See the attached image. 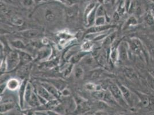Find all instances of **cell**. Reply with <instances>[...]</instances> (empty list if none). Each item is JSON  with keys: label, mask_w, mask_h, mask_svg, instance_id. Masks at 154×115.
<instances>
[{"label": "cell", "mask_w": 154, "mask_h": 115, "mask_svg": "<svg viewBox=\"0 0 154 115\" xmlns=\"http://www.w3.org/2000/svg\"><path fill=\"white\" fill-rule=\"evenodd\" d=\"M43 19L48 23L55 22L59 18L61 11L59 7L55 5L47 4L41 9Z\"/></svg>", "instance_id": "1"}, {"label": "cell", "mask_w": 154, "mask_h": 115, "mask_svg": "<svg viewBox=\"0 0 154 115\" xmlns=\"http://www.w3.org/2000/svg\"><path fill=\"white\" fill-rule=\"evenodd\" d=\"M108 89L109 90V92L119 105L124 107H129L123 97L122 92L118 84L110 81Z\"/></svg>", "instance_id": "2"}, {"label": "cell", "mask_w": 154, "mask_h": 115, "mask_svg": "<svg viewBox=\"0 0 154 115\" xmlns=\"http://www.w3.org/2000/svg\"><path fill=\"white\" fill-rule=\"evenodd\" d=\"M5 61L7 64V71L9 72L14 70L21 62L19 51L10 52L5 58Z\"/></svg>", "instance_id": "3"}, {"label": "cell", "mask_w": 154, "mask_h": 115, "mask_svg": "<svg viewBox=\"0 0 154 115\" xmlns=\"http://www.w3.org/2000/svg\"><path fill=\"white\" fill-rule=\"evenodd\" d=\"M127 42L128 43L129 50L135 55H139L144 51L143 45L139 39L132 38L129 39V40Z\"/></svg>", "instance_id": "4"}, {"label": "cell", "mask_w": 154, "mask_h": 115, "mask_svg": "<svg viewBox=\"0 0 154 115\" xmlns=\"http://www.w3.org/2000/svg\"><path fill=\"white\" fill-rule=\"evenodd\" d=\"M136 95L139 100V104L143 108H148L154 105V98L147 94L140 92H136Z\"/></svg>", "instance_id": "5"}, {"label": "cell", "mask_w": 154, "mask_h": 115, "mask_svg": "<svg viewBox=\"0 0 154 115\" xmlns=\"http://www.w3.org/2000/svg\"><path fill=\"white\" fill-rule=\"evenodd\" d=\"M129 50V48L128 42L125 41H121L118 45L119 61L125 62L128 60Z\"/></svg>", "instance_id": "6"}, {"label": "cell", "mask_w": 154, "mask_h": 115, "mask_svg": "<svg viewBox=\"0 0 154 115\" xmlns=\"http://www.w3.org/2000/svg\"><path fill=\"white\" fill-rule=\"evenodd\" d=\"M118 85L119 86V87L121 89L123 97H124L125 101L127 103L129 107L132 105L133 102H134V99H133L132 93H131L130 90L127 87L125 86L122 84L118 83Z\"/></svg>", "instance_id": "7"}, {"label": "cell", "mask_w": 154, "mask_h": 115, "mask_svg": "<svg viewBox=\"0 0 154 115\" xmlns=\"http://www.w3.org/2000/svg\"><path fill=\"white\" fill-rule=\"evenodd\" d=\"M28 82L27 79H24L21 83L19 89V105L20 108H24L25 102V94H26V85Z\"/></svg>", "instance_id": "8"}, {"label": "cell", "mask_w": 154, "mask_h": 115, "mask_svg": "<svg viewBox=\"0 0 154 115\" xmlns=\"http://www.w3.org/2000/svg\"><path fill=\"white\" fill-rule=\"evenodd\" d=\"M35 90L36 91V93L38 95V96L44 98L48 102L56 98L55 97L52 96L51 94L42 85H38Z\"/></svg>", "instance_id": "9"}, {"label": "cell", "mask_w": 154, "mask_h": 115, "mask_svg": "<svg viewBox=\"0 0 154 115\" xmlns=\"http://www.w3.org/2000/svg\"><path fill=\"white\" fill-rule=\"evenodd\" d=\"M57 36L59 39V44L60 45H64L69 41L74 39V36L72 34L66 31L58 32Z\"/></svg>", "instance_id": "10"}, {"label": "cell", "mask_w": 154, "mask_h": 115, "mask_svg": "<svg viewBox=\"0 0 154 115\" xmlns=\"http://www.w3.org/2000/svg\"><path fill=\"white\" fill-rule=\"evenodd\" d=\"M76 6L72 7H67V8L65 9V16L66 17V20L69 21L75 19L78 16V9Z\"/></svg>", "instance_id": "11"}, {"label": "cell", "mask_w": 154, "mask_h": 115, "mask_svg": "<svg viewBox=\"0 0 154 115\" xmlns=\"http://www.w3.org/2000/svg\"><path fill=\"white\" fill-rule=\"evenodd\" d=\"M80 62H82L84 66L89 67H95L97 64H98L95 57L92 54H88L86 55H85Z\"/></svg>", "instance_id": "12"}, {"label": "cell", "mask_w": 154, "mask_h": 115, "mask_svg": "<svg viewBox=\"0 0 154 115\" xmlns=\"http://www.w3.org/2000/svg\"><path fill=\"white\" fill-rule=\"evenodd\" d=\"M113 26L109 24H105L103 26H93L89 27L88 30L86 34L88 33H97V32H103L106 31L110 30L112 29Z\"/></svg>", "instance_id": "13"}, {"label": "cell", "mask_w": 154, "mask_h": 115, "mask_svg": "<svg viewBox=\"0 0 154 115\" xmlns=\"http://www.w3.org/2000/svg\"><path fill=\"white\" fill-rule=\"evenodd\" d=\"M41 85L43 86L47 90L52 96L55 97L56 98H58L61 95V92L58 90L55 86L48 82H41Z\"/></svg>", "instance_id": "14"}, {"label": "cell", "mask_w": 154, "mask_h": 115, "mask_svg": "<svg viewBox=\"0 0 154 115\" xmlns=\"http://www.w3.org/2000/svg\"><path fill=\"white\" fill-rule=\"evenodd\" d=\"M21 35L24 38L32 39L40 36V33L37 30H26L20 32Z\"/></svg>", "instance_id": "15"}, {"label": "cell", "mask_w": 154, "mask_h": 115, "mask_svg": "<svg viewBox=\"0 0 154 115\" xmlns=\"http://www.w3.org/2000/svg\"><path fill=\"white\" fill-rule=\"evenodd\" d=\"M137 24H138V21L136 17L134 15H132L126 20V21H125L124 24L122 26V30H128L129 28H131L133 26H137Z\"/></svg>", "instance_id": "16"}, {"label": "cell", "mask_w": 154, "mask_h": 115, "mask_svg": "<svg viewBox=\"0 0 154 115\" xmlns=\"http://www.w3.org/2000/svg\"><path fill=\"white\" fill-rule=\"evenodd\" d=\"M88 54H89V52L83 51H79L77 53H75L72 57H71L70 58V62L72 64H77L78 63L80 62L84 57L86 55Z\"/></svg>", "instance_id": "17"}, {"label": "cell", "mask_w": 154, "mask_h": 115, "mask_svg": "<svg viewBox=\"0 0 154 115\" xmlns=\"http://www.w3.org/2000/svg\"><path fill=\"white\" fill-rule=\"evenodd\" d=\"M21 83L19 79L16 78H11L7 81V88L11 91L19 90Z\"/></svg>", "instance_id": "18"}, {"label": "cell", "mask_w": 154, "mask_h": 115, "mask_svg": "<svg viewBox=\"0 0 154 115\" xmlns=\"http://www.w3.org/2000/svg\"><path fill=\"white\" fill-rule=\"evenodd\" d=\"M27 103L31 107H34V108L38 107H39L42 105L41 102L38 99V96L35 91L33 92V93H32L31 96L30 97V98H29Z\"/></svg>", "instance_id": "19"}, {"label": "cell", "mask_w": 154, "mask_h": 115, "mask_svg": "<svg viewBox=\"0 0 154 115\" xmlns=\"http://www.w3.org/2000/svg\"><path fill=\"white\" fill-rule=\"evenodd\" d=\"M123 72L125 77L128 78L129 80L135 81L137 79V75L132 67H125L123 69Z\"/></svg>", "instance_id": "20"}, {"label": "cell", "mask_w": 154, "mask_h": 115, "mask_svg": "<svg viewBox=\"0 0 154 115\" xmlns=\"http://www.w3.org/2000/svg\"><path fill=\"white\" fill-rule=\"evenodd\" d=\"M20 57L21 62L23 64H26L30 62H31L33 59L32 56L28 52H26L25 50H19Z\"/></svg>", "instance_id": "21"}, {"label": "cell", "mask_w": 154, "mask_h": 115, "mask_svg": "<svg viewBox=\"0 0 154 115\" xmlns=\"http://www.w3.org/2000/svg\"><path fill=\"white\" fill-rule=\"evenodd\" d=\"M98 4H97L96 7L91 12V13L88 15L87 19L86 20V24L88 27H90L91 26H93L94 25L95 23V20L97 17L96 11L97 6Z\"/></svg>", "instance_id": "22"}, {"label": "cell", "mask_w": 154, "mask_h": 115, "mask_svg": "<svg viewBox=\"0 0 154 115\" xmlns=\"http://www.w3.org/2000/svg\"><path fill=\"white\" fill-rule=\"evenodd\" d=\"M93 47H94V44L92 40L85 39L84 43L81 45L80 48L81 51L90 52V51L93 50Z\"/></svg>", "instance_id": "23"}, {"label": "cell", "mask_w": 154, "mask_h": 115, "mask_svg": "<svg viewBox=\"0 0 154 115\" xmlns=\"http://www.w3.org/2000/svg\"><path fill=\"white\" fill-rule=\"evenodd\" d=\"M115 32H110L109 35L103 40V45L104 47H108L109 45H112L116 39Z\"/></svg>", "instance_id": "24"}, {"label": "cell", "mask_w": 154, "mask_h": 115, "mask_svg": "<svg viewBox=\"0 0 154 115\" xmlns=\"http://www.w3.org/2000/svg\"><path fill=\"white\" fill-rule=\"evenodd\" d=\"M11 45L13 48L18 50H25L26 48V45L25 43L20 39L14 40L11 42Z\"/></svg>", "instance_id": "25"}, {"label": "cell", "mask_w": 154, "mask_h": 115, "mask_svg": "<svg viewBox=\"0 0 154 115\" xmlns=\"http://www.w3.org/2000/svg\"><path fill=\"white\" fill-rule=\"evenodd\" d=\"M14 108V104L13 102H6L1 104L0 105V111L1 113H4L11 110Z\"/></svg>", "instance_id": "26"}, {"label": "cell", "mask_w": 154, "mask_h": 115, "mask_svg": "<svg viewBox=\"0 0 154 115\" xmlns=\"http://www.w3.org/2000/svg\"><path fill=\"white\" fill-rule=\"evenodd\" d=\"M98 3L97 2H91L85 8L84 11V19L85 21L87 19L88 15L91 13V12L96 7Z\"/></svg>", "instance_id": "27"}, {"label": "cell", "mask_w": 154, "mask_h": 115, "mask_svg": "<svg viewBox=\"0 0 154 115\" xmlns=\"http://www.w3.org/2000/svg\"><path fill=\"white\" fill-rule=\"evenodd\" d=\"M73 71H74V77L78 79H80L84 77V70L82 66L79 65L75 66Z\"/></svg>", "instance_id": "28"}, {"label": "cell", "mask_w": 154, "mask_h": 115, "mask_svg": "<svg viewBox=\"0 0 154 115\" xmlns=\"http://www.w3.org/2000/svg\"><path fill=\"white\" fill-rule=\"evenodd\" d=\"M52 50L49 48H43L38 52V57L40 59H43L46 58H48L51 54Z\"/></svg>", "instance_id": "29"}, {"label": "cell", "mask_w": 154, "mask_h": 115, "mask_svg": "<svg viewBox=\"0 0 154 115\" xmlns=\"http://www.w3.org/2000/svg\"><path fill=\"white\" fill-rule=\"evenodd\" d=\"M103 73V70H101V69H94L93 70L90 71L89 76L91 79H96L101 77Z\"/></svg>", "instance_id": "30"}, {"label": "cell", "mask_w": 154, "mask_h": 115, "mask_svg": "<svg viewBox=\"0 0 154 115\" xmlns=\"http://www.w3.org/2000/svg\"><path fill=\"white\" fill-rule=\"evenodd\" d=\"M144 20L148 26H154V17L151 11H149V12H148L145 15L144 17Z\"/></svg>", "instance_id": "31"}, {"label": "cell", "mask_w": 154, "mask_h": 115, "mask_svg": "<svg viewBox=\"0 0 154 115\" xmlns=\"http://www.w3.org/2000/svg\"><path fill=\"white\" fill-rule=\"evenodd\" d=\"M107 19L105 16H97L94 26H103L106 24Z\"/></svg>", "instance_id": "32"}, {"label": "cell", "mask_w": 154, "mask_h": 115, "mask_svg": "<svg viewBox=\"0 0 154 115\" xmlns=\"http://www.w3.org/2000/svg\"><path fill=\"white\" fill-rule=\"evenodd\" d=\"M125 11H126L125 1L124 0H122L118 6L117 9L116 11L119 13L120 16H122L124 13H125Z\"/></svg>", "instance_id": "33"}, {"label": "cell", "mask_w": 154, "mask_h": 115, "mask_svg": "<svg viewBox=\"0 0 154 115\" xmlns=\"http://www.w3.org/2000/svg\"><path fill=\"white\" fill-rule=\"evenodd\" d=\"M85 88L86 89L89 91L90 92H93L98 90L101 89V88H98V85L93 82H88L86 83L85 85Z\"/></svg>", "instance_id": "34"}, {"label": "cell", "mask_w": 154, "mask_h": 115, "mask_svg": "<svg viewBox=\"0 0 154 115\" xmlns=\"http://www.w3.org/2000/svg\"><path fill=\"white\" fill-rule=\"evenodd\" d=\"M11 22L12 23L16 26H22L24 24V20L23 19L18 16H14L11 18Z\"/></svg>", "instance_id": "35"}, {"label": "cell", "mask_w": 154, "mask_h": 115, "mask_svg": "<svg viewBox=\"0 0 154 115\" xmlns=\"http://www.w3.org/2000/svg\"><path fill=\"white\" fill-rule=\"evenodd\" d=\"M62 3L66 7H72L77 4L78 0H55Z\"/></svg>", "instance_id": "36"}, {"label": "cell", "mask_w": 154, "mask_h": 115, "mask_svg": "<svg viewBox=\"0 0 154 115\" xmlns=\"http://www.w3.org/2000/svg\"><path fill=\"white\" fill-rule=\"evenodd\" d=\"M97 16H106V12L103 4H98L96 11Z\"/></svg>", "instance_id": "37"}, {"label": "cell", "mask_w": 154, "mask_h": 115, "mask_svg": "<svg viewBox=\"0 0 154 115\" xmlns=\"http://www.w3.org/2000/svg\"><path fill=\"white\" fill-rule=\"evenodd\" d=\"M74 65L75 64H72L70 63L69 65L67 66V67H66L64 69V71H63V76H64V77H69L70 75L71 72L74 70Z\"/></svg>", "instance_id": "38"}, {"label": "cell", "mask_w": 154, "mask_h": 115, "mask_svg": "<svg viewBox=\"0 0 154 115\" xmlns=\"http://www.w3.org/2000/svg\"><path fill=\"white\" fill-rule=\"evenodd\" d=\"M1 12L3 14H7L9 13V9L7 7V5L2 1H1Z\"/></svg>", "instance_id": "39"}, {"label": "cell", "mask_w": 154, "mask_h": 115, "mask_svg": "<svg viewBox=\"0 0 154 115\" xmlns=\"http://www.w3.org/2000/svg\"><path fill=\"white\" fill-rule=\"evenodd\" d=\"M23 4L26 7H30L35 2V0H23Z\"/></svg>", "instance_id": "40"}, {"label": "cell", "mask_w": 154, "mask_h": 115, "mask_svg": "<svg viewBox=\"0 0 154 115\" xmlns=\"http://www.w3.org/2000/svg\"><path fill=\"white\" fill-rule=\"evenodd\" d=\"M148 84L149 85L150 87L152 89L154 90V78L152 77L151 75L148 77Z\"/></svg>", "instance_id": "41"}, {"label": "cell", "mask_w": 154, "mask_h": 115, "mask_svg": "<svg viewBox=\"0 0 154 115\" xmlns=\"http://www.w3.org/2000/svg\"><path fill=\"white\" fill-rule=\"evenodd\" d=\"M120 15L119 14V13H118L117 11H115V13H113V16H112V19H113V20L114 21H118L119 20H120Z\"/></svg>", "instance_id": "42"}, {"label": "cell", "mask_w": 154, "mask_h": 115, "mask_svg": "<svg viewBox=\"0 0 154 115\" xmlns=\"http://www.w3.org/2000/svg\"><path fill=\"white\" fill-rule=\"evenodd\" d=\"M60 92H61V95L64 96H70V91L67 89L66 88H65L63 89L62 90L60 91Z\"/></svg>", "instance_id": "43"}, {"label": "cell", "mask_w": 154, "mask_h": 115, "mask_svg": "<svg viewBox=\"0 0 154 115\" xmlns=\"http://www.w3.org/2000/svg\"><path fill=\"white\" fill-rule=\"evenodd\" d=\"M7 88V83H2L1 84V95H2Z\"/></svg>", "instance_id": "44"}, {"label": "cell", "mask_w": 154, "mask_h": 115, "mask_svg": "<svg viewBox=\"0 0 154 115\" xmlns=\"http://www.w3.org/2000/svg\"><path fill=\"white\" fill-rule=\"evenodd\" d=\"M46 112V114L47 115H59V113H58V112H56L54 110H47L45 111Z\"/></svg>", "instance_id": "45"}, {"label": "cell", "mask_w": 154, "mask_h": 115, "mask_svg": "<svg viewBox=\"0 0 154 115\" xmlns=\"http://www.w3.org/2000/svg\"><path fill=\"white\" fill-rule=\"evenodd\" d=\"M42 43L43 45H48V39L47 38L43 39Z\"/></svg>", "instance_id": "46"}, {"label": "cell", "mask_w": 154, "mask_h": 115, "mask_svg": "<svg viewBox=\"0 0 154 115\" xmlns=\"http://www.w3.org/2000/svg\"><path fill=\"white\" fill-rule=\"evenodd\" d=\"M105 0H97V3L98 4H103L105 3Z\"/></svg>", "instance_id": "47"}, {"label": "cell", "mask_w": 154, "mask_h": 115, "mask_svg": "<svg viewBox=\"0 0 154 115\" xmlns=\"http://www.w3.org/2000/svg\"><path fill=\"white\" fill-rule=\"evenodd\" d=\"M149 74H150L152 77H154V70H151L149 71Z\"/></svg>", "instance_id": "48"}, {"label": "cell", "mask_w": 154, "mask_h": 115, "mask_svg": "<svg viewBox=\"0 0 154 115\" xmlns=\"http://www.w3.org/2000/svg\"><path fill=\"white\" fill-rule=\"evenodd\" d=\"M151 12L152 14V15H153V16H154V7L152 8V9H151Z\"/></svg>", "instance_id": "49"}, {"label": "cell", "mask_w": 154, "mask_h": 115, "mask_svg": "<svg viewBox=\"0 0 154 115\" xmlns=\"http://www.w3.org/2000/svg\"><path fill=\"white\" fill-rule=\"evenodd\" d=\"M35 2H40V1H42L43 0H35Z\"/></svg>", "instance_id": "50"}, {"label": "cell", "mask_w": 154, "mask_h": 115, "mask_svg": "<svg viewBox=\"0 0 154 115\" xmlns=\"http://www.w3.org/2000/svg\"><path fill=\"white\" fill-rule=\"evenodd\" d=\"M151 1H152V2H154V0H151Z\"/></svg>", "instance_id": "51"}]
</instances>
